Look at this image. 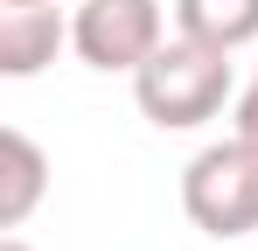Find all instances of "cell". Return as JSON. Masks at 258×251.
<instances>
[{
	"mask_svg": "<svg viewBox=\"0 0 258 251\" xmlns=\"http://www.w3.org/2000/svg\"><path fill=\"white\" fill-rule=\"evenodd\" d=\"M133 105H140V119L161 126V133H196L223 105H237L230 56L210 49V42H196V35H168L133 70Z\"/></svg>",
	"mask_w": 258,
	"mask_h": 251,
	"instance_id": "6da1fadb",
	"label": "cell"
},
{
	"mask_svg": "<svg viewBox=\"0 0 258 251\" xmlns=\"http://www.w3.org/2000/svg\"><path fill=\"white\" fill-rule=\"evenodd\" d=\"M181 209L216 244H237V237L258 230V147L244 133L210 140L196 161L181 167Z\"/></svg>",
	"mask_w": 258,
	"mask_h": 251,
	"instance_id": "7a4b0ae2",
	"label": "cell"
},
{
	"mask_svg": "<svg viewBox=\"0 0 258 251\" xmlns=\"http://www.w3.org/2000/svg\"><path fill=\"white\" fill-rule=\"evenodd\" d=\"M161 42H168V7L161 0H77V14H70V49L105 77L112 70L133 77Z\"/></svg>",
	"mask_w": 258,
	"mask_h": 251,
	"instance_id": "3957f363",
	"label": "cell"
},
{
	"mask_svg": "<svg viewBox=\"0 0 258 251\" xmlns=\"http://www.w3.org/2000/svg\"><path fill=\"white\" fill-rule=\"evenodd\" d=\"M63 42L70 21L56 14V0H0V77H42Z\"/></svg>",
	"mask_w": 258,
	"mask_h": 251,
	"instance_id": "277c9868",
	"label": "cell"
},
{
	"mask_svg": "<svg viewBox=\"0 0 258 251\" xmlns=\"http://www.w3.org/2000/svg\"><path fill=\"white\" fill-rule=\"evenodd\" d=\"M49 196V154L21 133V126H7L0 133V230H21Z\"/></svg>",
	"mask_w": 258,
	"mask_h": 251,
	"instance_id": "5b68a950",
	"label": "cell"
},
{
	"mask_svg": "<svg viewBox=\"0 0 258 251\" xmlns=\"http://www.w3.org/2000/svg\"><path fill=\"white\" fill-rule=\"evenodd\" d=\"M174 35L237 56L244 42H258V0H174Z\"/></svg>",
	"mask_w": 258,
	"mask_h": 251,
	"instance_id": "8992f818",
	"label": "cell"
},
{
	"mask_svg": "<svg viewBox=\"0 0 258 251\" xmlns=\"http://www.w3.org/2000/svg\"><path fill=\"white\" fill-rule=\"evenodd\" d=\"M237 133H244V140L258 147V77L244 84V91H237Z\"/></svg>",
	"mask_w": 258,
	"mask_h": 251,
	"instance_id": "52a82bcc",
	"label": "cell"
},
{
	"mask_svg": "<svg viewBox=\"0 0 258 251\" xmlns=\"http://www.w3.org/2000/svg\"><path fill=\"white\" fill-rule=\"evenodd\" d=\"M0 251H35V244H28V237H7V244H0Z\"/></svg>",
	"mask_w": 258,
	"mask_h": 251,
	"instance_id": "ba28073f",
	"label": "cell"
}]
</instances>
